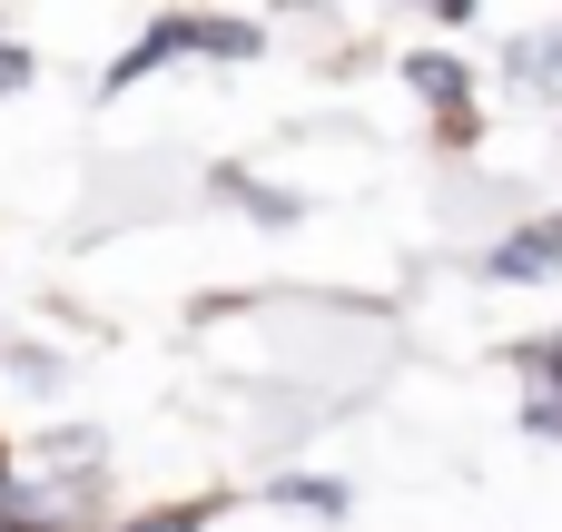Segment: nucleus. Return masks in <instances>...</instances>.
Masks as SVG:
<instances>
[{
	"label": "nucleus",
	"mask_w": 562,
	"mask_h": 532,
	"mask_svg": "<svg viewBox=\"0 0 562 532\" xmlns=\"http://www.w3.org/2000/svg\"><path fill=\"white\" fill-rule=\"evenodd\" d=\"M553 267H562V217H543V227L494 247V276H553Z\"/></svg>",
	"instance_id": "1"
},
{
	"label": "nucleus",
	"mask_w": 562,
	"mask_h": 532,
	"mask_svg": "<svg viewBox=\"0 0 562 532\" xmlns=\"http://www.w3.org/2000/svg\"><path fill=\"white\" fill-rule=\"evenodd\" d=\"M415 89H425V99L464 128V69H454V59H435V49H425V59H415Z\"/></svg>",
	"instance_id": "2"
},
{
	"label": "nucleus",
	"mask_w": 562,
	"mask_h": 532,
	"mask_svg": "<svg viewBox=\"0 0 562 532\" xmlns=\"http://www.w3.org/2000/svg\"><path fill=\"white\" fill-rule=\"evenodd\" d=\"M524 375H553V395H562V336H543V346H524ZM553 425H562V405H553Z\"/></svg>",
	"instance_id": "3"
},
{
	"label": "nucleus",
	"mask_w": 562,
	"mask_h": 532,
	"mask_svg": "<svg viewBox=\"0 0 562 532\" xmlns=\"http://www.w3.org/2000/svg\"><path fill=\"white\" fill-rule=\"evenodd\" d=\"M0 532H59V523H49V513H30V503H20V484H10V503H0Z\"/></svg>",
	"instance_id": "4"
},
{
	"label": "nucleus",
	"mask_w": 562,
	"mask_h": 532,
	"mask_svg": "<svg viewBox=\"0 0 562 532\" xmlns=\"http://www.w3.org/2000/svg\"><path fill=\"white\" fill-rule=\"evenodd\" d=\"M119 532H198V513H138V523H119Z\"/></svg>",
	"instance_id": "5"
},
{
	"label": "nucleus",
	"mask_w": 562,
	"mask_h": 532,
	"mask_svg": "<svg viewBox=\"0 0 562 532\" xmlns=\"http://www.w3.org/2000/svg\"><path fill=\"white\" fill-rule=\"evenodd\" d=\"M20 79H30V59H20V49L0 39V89H20Z\"/></svg>",
	"instance_id": "6"
},
{
	"label": "nucleus",
	"mask_w": 562,
	"mask_h": 532,
	"mask_svg": "<svg viewBox=\"0 0 562 532\" xmlns=\"http://www.w3.org/2000/svg\"><path fill=\"white\" fill-rule=\"evenodd\" d=\"M0 503H10V454H0Z\"/></svg>",
	"instance_id": "7"
}]
</instances>
